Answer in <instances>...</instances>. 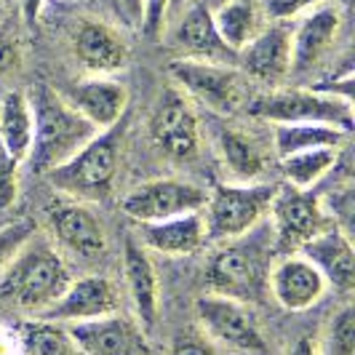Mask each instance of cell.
<instances>
[{"label":"cell","instance_id":"obj_1","mask_svg":"<svg viewBox=\"0 0 355 355\" xmlns=\"http://www.w3.org/2000/svg\"><path fill=\"white\" fill-rule=\"evenodd\" d=\"M64 257L35 235L0 270V304L27 315H43L70 286Z\"/></svg>","mask_w":355,"mask_h":355},{"label":"cell","instance_id":"obj_2","mask_svg":"<svg viewBox=\"0 0 355 355\" xmlns=\"http://www.w3.org/2000/svg\"><path fill=\"white\" fill-rule=\"evenodd\" d=\"M33 112V144H30V168L35 174H49L64 160H70L99 131L51 86L37 83L24 94Z\"/></svg>","mask_w":355,"mask_h":355},{"label":"cell","instance_id":"obj_3","mask_svg":"<svg viewBox=\"0 0 355 355\" xmlns=\"http://www.w3.org/2000/svg\"><path fill=\"white\" fill-rule=\"evenodd\" d=\"M272 267V230L270 222H259L246 235L222 243L206 267V288L238 302L257 304L267 294Z\"/></svg>","mask_w":355,"mask_h":355},{"label":"cell","instance_id":"obj_4","mask_svg":"<svg viewBox=\"0 0 355 355\" xmlns=\"http://www.w3.org/2000/svg\"><path fill=\"white\" fill-rule=\"evenodd\" d=\"M121 142H123V121L99 131L70 160L49 171L46 177L53 184V190L80 203L107 200L115 190V179L121 168Z\"/></svg>","mask_w":355,"mask_h":355},{"label":"cell","instance_id":"obj_5","mask_svg":"<svg viewBox=\"0 0 355 355\" xmlns=\"http://www.w3.org/2000/svg\"><path fill=\"white\" fill-rule=\"evenodd\" d=\"M278 193L275 182H225L216 184L200 209L206 243H227L265 222Z\"/></svg>","mask_w":355,"mask_h":355},{"label":"cell","instance_id":"obj_6","mask_svg":"<svg viewBox=\"0 0 355 355\" xmlns=\"http://www.w3.org/2000/svg\"><path fill=\"white\" fill-rule=\"evenodd\" d=\"M246 112L270 123H323L353 134V99L320 89H270L254 96Z\"/></svg>","mask_w":355,"mask_h":355},{"label":"cell","instance_id":"obj_7","mask_svg":"<svg viewBox=\"0 0 355 355\" xmlns=\"http://www.w3.org/2000/svg\"><path fill=\"white\" fill-rule=\"evenodd\" d=\"M196 318L200 331L214 345H222L235 355H267V342L254 304L206 291L196 300Z\"/></svg>","mask_w":355,"mask_h":355},{"label":"cell","instance_id":"obj_8","mask_svg":"<svg viewBox=\"0 0 355 355\" xmlns=\"http://www.w3.org/2000/svg\"><path fill=\"white\" fill-rule=\"evenodd\" d=\"M168 75L174 78L182 94H187L193 102L203 105L216 115H232L246 102L243 72L235 70L232 64L179 56L174 62H168Z\"/></svg>","mask_w":355,"mask_h":355},{"label":"cell","instance_id":"obj_9","mask_svg":"<svg viewBox=\"0 0 355 355\" xmlns=\"http://www.w3.org/2000/svg\"><path fill=\"white\" fill-rule=\"evenodd\" d=\"M270 230L272 251L297 254L310 238L329 227V216L313 190H300L291 184H278V193L270 203Z\"/></svg>","mask_w":355,"mask_h":355},{"label":"cell","instance_id":"obj_10","mask_svg":"<svg viewBox=\"0 0 355 355\" xmlns=\"http://www.w3.org/2000/svg\"><path fill=\"white\" fill-rule=\"evenodd\" d=\"M150 139L168 158L190 160L200 150V118L187 94L174 86L160 94L150 115Z\"/></svg>","mask_w":355,"mask_h":355},{"label":"cell","instance_id":"obj_11","mask_svg":"<svg viewBox=\"0 0 355 355\" xmlns=\"http://www.w3.org/2000/svg\"><path fill=\"white\" fill-rule=\"evenodd\" d=\"M209 193L193 182L182 179H150L134 187L123 198L121 209L134 222H160L182 214L200 211L206 206Z\"/></svg>","mask_w":355,"mask_h":355},{"label":"cell","instance_id":"obj_12","mask_svg":"<svg viewBox=\"0 0 355 355\" xmlns=\"http://www.w3.org/2000/svg\"><path fill=\"white\" fill-rule=\"evenodd\" d=\"M46 227L53 243L80 262H94L107 251V235L99 216L80 200H56L46 209Z\"/></svg>","mask_w":355,"mask_h":355},{"label":"cell","instance_id":"obj_13","mask_svg":"<svg viewBox=\"0 0 355 355\" xmlns=\"http://www.w3.org/2000/svg\"><path fill=\"white\" fill-rule=\"evenodd\" d=\"M72 342L80 355H150V339L137 318L121 310L105 318L67 323Z\"/></svg>","mask_w":355,"mask_h":355},{"label":"cell","instance_id":"obj_14","mask_svg":"<svg viewBox=\"0 0 355 355\" xmlns=\"http://www.w3.org/2000/svg\"><path fill=\"white\" fill-rule=\"evenodd\" d=\"M238 67L259 83L278 89L291 75V24L270 21L238 51Z\"/></svg>","mask_w":355,"mask_h":355},{"label":"cell","instance_id":"obj_15","mask_svg":"<svg viewBox=\"0 0 355 355\" xmlns=\"http://www.w3.org/2000/svg\"><path fill=\"white\" fill-rule=\"evenodd\" d=\"M121 310V294L115 281L105 275H83L72 278L67 291L37 318L56 320V323H80V320L105 318Z\"/></svg>","mask_w":355,"mask_h":355},{"label":"cell","instance_id":"obj_16","mask_svg":"<svg viewBox=\"0 0 355 355\" xmlns=\"http://www.w3.org/2000/svg\"><path fill=\"white\" fill-rule=\"evenodd\" d=\"M171 43L184 59L200 62H219V64H238V53L219 37L211 17V6L206 0H193L182 8Z\"/></svg>","mask_w":355,"mask_h":355},{"label":"cell","instance_id":"obj_17","mask_svg":"<svg viewBox=\"0 0 355 355\" xmlns=\"http://www.w3.org/2000/svg\"><path fill=\"white\" fill-rule=\"evenodd\" d=\"M326 278L318 272V267L307 262L302 254H286L270 267L267 291L272 300L288 313H302L318 304L326 294Z\"/></svg>","mask_w":355,"mask_h":355},{"label":"cell","instance_id":"obj_18","mask_svg":"<svg viewBox=\"0 0 355 355\" xmlns=\"http://www.w3.org/2000/svg\"><path fill=\"white\" fill-rule=\"evenodd\" d=\"M342 27L337 3H320L302 14L300 24L291 27V75H302L318 67L323 56L331 51Z\"/></svg>","mask_w":355,"mask_h":355},{"label":"cell","instance_id":"obj_19","mask_svg":"<svg viewBox=\"0 0 355 355\" xmlns=\"http://www.w3.org/2000/svg\"><path fill=\"white\" fill-rule=\"evenodd\" d=\"M72 51L91 75H112L128 64V43L118 27L102 19H80L72 33Z\"/></svg>","mask_w":355,"mask_h":355},{"label":"cell","instance_id":"obj_20","mask_svg":"<svg viewBox=\"0 0 355 355\" xmlns=\"http://www.w3.org/2000/svg\"><path fill=\"white\" fill-rule=\"evenodd\" d=\"M123 278L128 297L134 304L137 320L144 331H150L158 323V310H160V281L155 265L150 259V251L142 243L128 235L123 243Z\"/></svg>","mask_w":355,"mask_h":355},{"label":"cell","instance_id":"obj_21","mask_svg":"<svg viewBox=\"0 0 355 355\" xmlns=\"http://www.w3.org/2000/svg\"><path fill=\"white\" fill-rule=\"evenodd\" d=\"M64 99L70 102L96 131L112 128L121 123L128 107V91L121 80H112L107 75H94L89 80L72 86Z\"/></svg>","mask_w":355,"mask_h":355},{"label":"cell","instance_id":"obj_22","mask_svg":"<svg viewBox=\"0 0 355 355\" xmlns=\"http://www.w3.org/2000/svg\"><path fill=\"white\" fill-rule=\"evenodd\" d=\"M307 262L318 267V272L326 278V284L334 286L337 291H350L355 284V254L347 232L339 225H329L304 243L297 251Z\"/></svg>","mask_w":355,"mask_h":355},{"label":"cell","instance_id":"obj_23","mask_svg":"<svg viewBox=\"0 0 355 355\" xmlns=\"http://www.w3.org/2000/svg\"><path fill=\"white\" fill-rule=\"evenodd\" d=\"M137 225H139L137 241L147 251H155L163 257H187V254H196L206 243L200 211L160 219V222H137Z\"/></svg>","mask_w":355,"mask_h":355},{"label":"cell","instance_id":"obj_24","mask_svg":"<svg viewBox=\"0 0 355 355\" xmlns=\"http://www.w3.org/2000/svg\"><path fill=\"white\" fill-rule=\"evenodd\" d=\"M211 142L222 166L230 171L235 182H257L265 174V150L243 128L219 121L211 125Z\"/></svg>","mask_w":355,"mask_h":355},{"label":"cell","instance_id":"obj_25","mask_svg":"<svg viewBox=\"0 0 355 355\" xmlns=\"http://www.w3.org/2000/svg\"><path fill=\"white\" fill-rule=\"evenodd\" d=\"M219 37L238 53L251 37L262 30V6L259 0H225L211 8Z\"/></svg>","mask_w":355,"mask_h":355},{"label":"cell","instance_id":"obj_26","mask_svg":"<svg viewBox=\"0 0 355 355\" xmlns=\"http://www.w3.org/2000/svg\"><path fill=\"white\" fill-rule=\"evenodd\" d=\"M350 139L347 131L323 123H272V147L275 155L284 158L291 153H302L313 147H342Z\"/></svg>","mask_w":355,"mask_h":355},{"label":"cell","instance_id":"obj_27","mask_svg":"<svg viewBox=\"0 0 355 355\" xmlns=\"http://www.w3.org/2000/svg\"><path fill=\"white\" fill-rule=\"evenodd\" d=\"M0 142L21 163L33 144V112L21 91H8L0 99Z\"/></svg>","mask_w":355,"mask_h":355},{"label":"cell","instance_id":"obj_28","mask_svg":"<svg viewBox=\"0 0 355 355\" xmlns=\"http://www.w3.org/2000/svg\"><path fill=\"white\" fill-rule=\"evenodd\" d=\"M21 355H80L64 323L27 318L19 323Z\"/></svg>","mask_w":355,"mask_h":355},{"label":"cell","instance_id":"obj_29","mask_svg":"<svg viewBox=\"0 0 355 355\" xmlns=\"http://www.w3.org/2000/svg\"><path fill=\"white\" fill-rule=\"evenodd\" d=\"M339 150L342 147H313V150L284 155V158H278L281 174L291 187L313 190V184H318L339 163Z\"/></svg>","mask_w":355,"mask_h":355},{"label":"cell","instance_id":"obj_30","mask_svg":"<svg viewBox=\"0 0 355 355\" xmlns=\"http://www.w3.org/2000/svg\"><path fill=\"white\" fill-rule=\"evenodd\" d=\"M318 355H355V310L342 307L329 323L326 342L318 347Z\"/></svg>","mask_w":355,"mask_h":355},{"label":"cell","instance_id":"obj_31","mask_svg":"<svg viewBox=\"0 0 355 355\" xmlns=\"http://www.w3.org/2000/svg\"><path fill=\"white\" fill-rule=\"evenodd\" d=\"M33 235H35V222L30 219H14V222L0 225V270L17 257V251Z\"/></svg>","mask_w":355,"mask_h":355},{"label":"cell","instance_id":"obj_32","mask_svg":"<svg viewBox=\"0 0 355 355\" xmlns=\"http://www.w3.org/2000/svg\"><path fill=\"white\" fill-rule=\"evenodd\" d=\"M19 196V160L0 142V214H6Z\"/></svg>","mask_w":355,"mask_h":355},{"label":"cell","instance_id":"obj_33","mask_svg":"<svg viewBox=\"0 0 355 355\" xmlns=\"http://www.w3.org/2000/svg\"><path fill=\"white\" fill-rule=\"evenodd\" d=\"M110 19L123 30H142L144 0H99Z\"/></svg>","mask_w":355,"mask_h":355},{"label":"cell","instance_id":"obj_34","mask_svg":"<svg viewBox=\"0 0 355 355\" xmlns=\"http://www.w3.org/2000/svg\"><path fill=\"white\" fill-rule=\"evenodd\" d=\"M320 3H326V0H265L262 11L270 21H291V19L302 17Z\"/></svg>","mask_w":355,"mask_h":355},{"label":"cell","instance_id":"obj_35","mask_svg":"<svg viewBox=\"0 0 355 355\" xmlns=\"http://www.w3.org/2000/svg\"><path fill=\"white\" fill-rule=\"evenodd\" d=\"M19 64H21V37L11 24L0 21V75L17 70Z\"/></svg>","mask_w":355,"mask_h":355},{"label":"cell","instance_id":"obj_36","mask_svg":"<svg viewBox=\"0 0 355 355\" xmlns=\"http://www.w3.org/2000/svg\"><path fill=\"white\" fill-rule=\"evenodd\" d=\"M168 355H219L216 353V345L206 337L203 331H179L171 347H168Z\"/></svg>","mask_w":355,"mask_h":355},{"label":"cell","instance_id":"obj_37","mask_svg":"<svg viewBox=\"0 0 355 355\" xmlns=\"http://www.w3.org/2000/svg\"><path fill=\"white\" fill-rule=\"evenodd\" d=\"M168 19V0H144V21L142 33L147 37H160Z\"/></svg>","mask_w":355,"mask_h":355},{"label":"cell","instance_id":"obj_38","mask_svg":"<svg viewBox=\"0 0 355 355\" xmlns=\"http://www.w3.org/2000/svg\"><path fill=\"white\" fill-rule=\"evenodd\" d=\"M46 0H19V8H21V21L27 27H35L37 19H40V11H43Z\"/></svg>","mask_w":355,"mask_h":355},{"label":"cell","instance_id":"obj_39","mask_svg":"<svg viewBox=\"0 0 355 355\" xmlns=\"http://www.w3.org/2000/svg\"><path fill=\"white\" fill-rule=\"evenodd\" d=\"M286 355H318V345H315L310 337H302L288 347V353Z\"/></svg>","mask_w":355,"mask_h":355},{"label":"cell","instance_id":"obj_40","mask_svg":"<svg viewBox=\"0 0 355 355\" xmlns=\"http://www.w3.org/2000/svg\"><path fill=\"white\" fill-rule=\"evenodd\" d=\"M187 3H193V0H168V11H182Z\"/></svg>","mask_w":355,"mask_h":355},{"label":"cell","instance_id":"obj_41","mask_svg":"<svg viewBox=\"0 0 355 355\" xmlns=\"http://www.w3.org/2000/svg\"><path fill=\"white\" fill-rule=\"evenodd\" d=\"M206 3H209V6L214 8V6H219V3H225V0H206Z\"/></svg>","mask_w":355,"mask_h":355},{"label":"cell","instance_id":"obj_42","mask_svg":"<svg viewBox=\"0 0 355 355\" xmlns=\"http://www.w3.org/2000/svg\"><path fill=\"white\" fill-rule=\"evenodd\" d=\"M0 21H3V0H0Z\"/></svg>","mask_w":355,"mask_h":355},{"label":"cell","instance_id":"obj_43","mask_svg":"<svg viewBox=\"0 0 355 355\" xmlns=\"http://www.w3.org/2000/svg\"><path fill=\"white\" fill-rule=\"evenodd\" d=\"M0 225H6V222H3V214H0Z\"/></svg>","mask_w":355,"mask_h":355}]
</instances>
